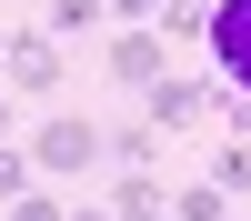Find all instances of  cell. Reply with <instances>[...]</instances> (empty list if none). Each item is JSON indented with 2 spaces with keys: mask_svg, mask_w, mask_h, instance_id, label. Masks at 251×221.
I'll list each match as a JSON object with an SVG mask.
<instances>
[{
  "mask_svg": "<svg viewBox=\"0 0 251 221\" xmlns=\"http://www.w3.org/2000/svg\"><path fill=\"white\" fill-rule=\"evenodd\" d=\"M71 221H111V201H71Z\"/></svg>",
  "mask_w": 251,
  "mask_h": 221,
  "instance_id": "obj_14",
  "label": "cell"
},
{
  "mask_svg": "<svg viewBox=\"0 0 251 221\" xmlns=\"http://www.w3.org/2000/svg\"><path fill=\"white\" fill-rule=\"evenodd\" d=\"M100 20H111V0H40V30H50L60 50H71V40H91Z\"/></svg>",
  "mask_w": 251,
  "mask_h": 221,
  "instance_id": "obj_8",
  "label": "cell"
},
{
  "mask_svg": "<svg viewBox=\"0 0 251 221\" xmlns=\"http://www.w3.org/2000/svg\"><path fill=\"white\" fill-rule=\"evenodd\" d=\"M211 80H191V71H161L151 91H141V121H151V141H181V131H201V111H211Z\"/></svg>",
  "mask_w": 251,
  "mask_h": 221,
  "instance_id": "obj_4",
  "label": "cell"
},
{
  "mask_svg": "<svg viewBox=\"0 0 251 221\" xmlns=\"http://www.w3.org/2000/svg\"><path fill=\"white\" fill-rule=\"evenodd\" d=\"M30 171L40 181H91L100 171V111H71V100H50V111L30 121Z\"/></svg>",
  "mask_w": 251,
  "mask_h": 221,
  "instance_id": "obj_1",
  "label": "cell"
},
{
  "mask_svg": "<svg viewBox=\"0 0 251 221\" xmlns=\"http://www.w3.org/2000/svg\"><path fill=\"white\" fill-rule=\"evenodd\" d=\"M161 10H171V0H111V20H121V30H161Z\"/></svg>",
  "mask_w": 251,
  "mask_h": 221,
  "instance_id": "obj_13",
  "label": "cell"
},
{
  "mask_svg": "<svg viewBox=\"0 0 251 221\" xmlns=\"http://www.w3.org/2000/svg\"><path fill=\"white\" fill-rule=\"evenodd\" d=\"M181 10H201V20H211V10H221V0H181Z\"/></svg>",
  "mask_w": 251,
  "mask_h": 221,
  "instance_id": "obj_16",
  "label": "cell"
},
{
  "mask_svg": "<svg viewBox=\"0 0 251 221\" xmlns=\"http://www.w3.org/2000/svg\"><path fill=\"white\" fill-rule=\"evenodd\" d=\"M0 221H10V211H0Z\"/></svg>",
  "mask_w": 251,
  "mask_h": 221,
  "instance_id": "obj_17",
  "label": "cell"
},
{
  "mask_svg": "<svg viewBox=\"0 0 251 221\" xmlns=\"http://www.w3.org/2000/svg\"><path fill=\"white\" fill-rule=\"evenodd\" d=\"M100 171H161L151 121H100Z\"/></svg>",
  "mask_w": 251,
  "mask_h": 221,
  "instance_id": "obj_7",
  "label": "cell"
},
{
  "mask_svg": "<svg viewBox=\"0 0 251 221\" xmlns=\"http://www.w3.org/2000/svg\"><path fill=\"white\" fill-rule=\"evenodd\" d=\"M10 221H71V201L40 181V191H20V201H10Z\"/></svg>",
  "mask_w": 251,
  "mask_h": 221,
  "instance_id": "obj_12",
  "label": "cell"
},
{
  "mask_svg": "<svg viewBox=\"0 0 251 221\" xmlns=\"http://www.w3.org/2000/svg\"><path fill=\"white\" fill-rule=\"evenodd\" d=\"M171 221H231V201L211 181H171Z\"/></svg>",
  "mask_w": 251,
  "mask_h": 221,
  "instance_id": "obj_10",
  "label": "cell"
},
{
  "mask_svg": "<svg viewBox=\"0 0 251 221\" xmlns=\"http://www.w3.org/2000/svg\"><path fill=\"white\" fill-rule=\"evenodd\" d=\"M201 60H211V91L221 100H251V0H221V10H211Z\"/></svg>",
  "mask_w": 251,
  "mask_h": 221,
  "instance_id": "obj_3",
  "label": "cell"
},
{
  "mask_svg": "<svg viewBox=\"0 0 251 221\" xmlns=\"http://www.w3.org/2000/svg\"><path fill=\"white\" fill-rule=\"evenodd\" d=\"M111 221H171V181L161 171H111Z\"/></svg>",
  "mask_w": 251,
  "mask_h": 221,
  "instance_id": "obj_6",
  "label": "cell"
},
{
  "mask_svg": "<svg viewBox=\"0 0 251 221\" xmlns=\"http://www.w3.org/2000/svg\"><path fill=\"white\" fill-rule=\"evenodd\" d=\"M201 181H211L221 201H251V141H221V151H211V171H201Z\"/></svg>",
  "mask_w": 251,
  "mask_h": 221,
  "instance_id": "obj_9",
  "label": "cell"
},
{
  "mask_svg": "<svg viewBox=\"0 0 251 221\" xmlns=\"http://www.w3.org/2000/svg\"><path fill=\"white\" fill-rule=\"evenodd\" d=\"M0 71H10V91H20V100H60L71 50H60L40 20H10V30H0Z\"/></svg>",
  "mask_w": 251,
  "mask_h": 221,
  "instance_id": "obj_2",
  "label": "cell"
},
{
  "mask_svg": "<svg viewBox=\"0 0 251 221\" xmlns=\"http://www.w3.org/2000/svg\"><path fill=\"white\" fill-rule=\"evenodd\" d=\"M20 191H40V171H30V151H20V141H0V211H10Z\"/></svg>",
  "mask_w": 251,
  "mask_h": 221,
  "instance_id": "obj_11",
  "label": "cell"
},
{
  "mask_svg": "<svg viewBox=\"0 0 251 221\" xmlns=\"http://www.w3.org/2000/svg\"><path fill=\"white\" fill-rule=\"evenodd\" d=\"M100 71H111V91H151V80L171 71V40L161 30H111L100 40Z\"/></svg>",
  "mask_w": 251,
  "mask_h": 221,
  "instance_id": "obj_5",
  "label": "cell"
},
{
  "mask_svg": "<svg viewBox=\"0 0 251 221\" xmlns=\"http://www.w3.org/2000/svg\"><path fill=\"white\" fill-rule=\"evenodd\" d=\"M0 141H10V91H0Z\"/></svg>",
  "mask_w": 251,
  "mask_h": 221,
  "instance_id": "obj_15",
  "label": "cell"
}]
</instances>
